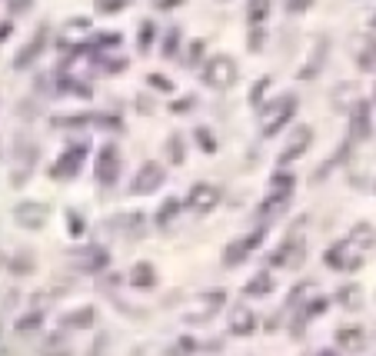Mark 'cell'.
I'll list each match as a JSON object with an SVG mask.
<instances>
[{"label":"cell","mask_w":376,"mask_h":356,"mask_svg":"<svg viewBox=\"0 0 376 356\" xmlns=\"http://www.w3.org/2000/svg\"><path fill=\"white\" fill-rule=\"evenodd\" d=\"M373 243H376L373 227H370V223H357V227L350 230L347 240L333 243L327 250V263L333 270H340V273H353V270H360L367 263V253L373 250Z\"/></svg>","instance_id":"obj_1"},{"label":"cell","mask_w":376,"mask_h":356,"mask_svg":"<svg viewBox=\"0 0 376 356\" xmlns=\"http://www.w3.org/2000/svg\"><path fill=\"white\" fill-rule=\"evenodd\" d=\"M293 114H297V97H293V94L273 97L270 104L260 110V130H263V137H277L283 127L293 120Z\"/></svg>","instance_id":"obj_2"},{"label":"cell","mask_w":376,"mask_h":356,"mask_svg":"<svg viewBox=\"0 0 376 356\" xmlns=\"http://www.w3.org/2000/svg\"><path fill=\"white\" fill-rule=\"evenodd\" d=\"M293 187H297V180H293V174H273L270 183H267V200H263L260 207V217L263 220H270V217H277V213L287 210L290 197H293Z\"/></svg>","instance_id":"obj_3"},{"label":"cell","mask_w":376,"mask_h":356,"mask_svg":"<svg viewBox=\"0 0 376 356\" xmlns=\"http://www.w3.org/2000/svg\"><path fill=\"white\" fill-rule=\"evenodd\" d=\"M200 77L207 87L213 90H230L233 84H237V77H240V70H237V60L227 57V54H217V57H210L207 64H203Z\"/></svg>","instance_id":"obj_4"},{"label":"cell","mask_w":376,"mask_h":356,"mask_svg":"<svg viewBox=\"0 0 376 356\" xmlns=\"http://www.w3.org/2000/svg\"><path fill=\"white\" fill-rule=\"evenodd\" d=\"M223 300H227L223 297V290H207V293H200V297H193L184 310V323H190V327H197V323H210V320L220 313Z\"/></svg>","instance_id":"obj_5"},{"label":"cell","mask_w":376,"mask_h":356,"mask_svg":"<svg viewBox=\"0 0 376 356\" xmlns=\"http://www.w3.org/2000/svg\"><path fill=\"white\" fill-rule=\"evenodd\" d=\"M303 257H307V250H303V220H300V227H297V233H290L287 240L273 250V257H270V263L273 267H287V270H293V267H300L303 263Z\"/></svg>","instance_id":"obj_6"},{"label":"cell","mask_w":376,"mask_h":356,"mask_svg":"<svg viewBox=\"0 0 376 356\" xmlns=\"http://www.w3.org/2000/svg\"><path fill=\"white\" fill-rule=\"evenodd\" d=\"M263 237H267V220L257 223V227H253L247 237L233 240L230 247H227V253H223V263H227V267H237V263H243V260H247V257H250V253L263 243Z\"/></svg>","instance_id":"obj_7"},{"label":"cell","mask_w":376,"mask_h":356,"mask_svg":"<svg viewBox=\"0 0 376 356\" xmlns=\"http://www.w3.org/2000/svg\"><path fill=\"white\" fill-rule=\"evenodd\" d=\"M310 144H313V130H310L307 124H297L293 127V134H290V140H287V147L280 150V167L300 160V157L310 150Z\"/></svg>","instance_id":"obj_8"},{"label":"cell","mask_w":376,"mask_h":356,"mask_svg":"<svg viewBox=\"0 0 376 356\" xmlns=\"http://www.w3.org/2000/svg\"><path fill=\"white\" fill-rule=\"evenodd\" d=\"M84 160H87V144L67 147V154H64L57 164H54L50 177H57V180H74V177H77V170L84 167Z\"/></svg>","instance_id":"obj_9"},{"label":"cell","mask_w":376,"mask_h":356,"mask_svg":"<svg viewBox=\"0 0 376 356\" xmlns=\"http://www.w3.org/2000/svg\"><path fill=\"white\" fill-rule=\"evenodd\" d=\"M107 263H110V253L104 247H80V250L70 253V267L84 270V273H100Z\"/></svg>","instance_id":"obj_10"},{"label":"cell","mask_w":376,"mask_h":356,"mask_svg":"<svg viewBox=\"0 0 376 356\" xmlns=\"http://www.w3.org/2000/svg\"><path fill=\"white\" fill-rule=\"evenodd\" d=\"M164 167L160 164H144L140 170H137V177L130 180V193H137V197H144V193H154V190H160V183H164Z\"/></svg>","instance_id":"obj_11"},{"label":"cell","mask_w":376,"mask_h":356,"mask_svg":"<svg viewBox=\"0 0 376 356\" xmlns=\"http://www.w3.org/2000/svg\"><path fill=\"white\" fill-rule=\"evenodd\" d=\"M117 174H120V150L114 144H107L97 154V180L110 187V183H117Z\"/></svg>","instance_id":"obj_12"},{"label":"cell","mask_w":376,"mask_h":356,"mask_svg":"<svg viewBox=\"0 0 376 356\" xmlns=\"http://www.w3.org/2000/svg\"><path fill=\"white\" fill-rule=\"evenodd\" d=\"M217 203H220V190L210 187V183H197L190 190V197H187V207H190L193 213H210Z\"/></svg>","instance_id":"obj_13"},{"label":"cell","mask_w":376,"mask_h":356,"mask_svg":"<svg viewBox=\"0 0 376 356\" xmlns=\"http://www.w3.org/2000/svg\"><path fill=\"white\" fill-rule=\"evenodd\" d=\"M47 34H50L47 27H40L37 34L30 37V44H27V47H24V50L17 54V60H14V67H17V70H27L30 64H34V60H37L40 54H44V47H47Z\"/></svg>","instance_id":"obj_14"},{"label":"cell","mask_w":376,"mask_h":356,"mask_svg":"<svg viewBox=\"0 0 376 356\" xmlns=\"http://www.w3.org/2000/svg\"><path fill=\"white\" fill-rule=\"evenodd\" d=\"M370 137V104L357 100L350 110V140H367Z\"/></svg>","instance_id":"obj_15"},{"label":"cell","mask_w":376,"mask_h":356,"mask_svg":"<svg viewBox=\"0 0 376 356\" xmlns=\"http://www.w3.org/2000/svg\"><path fill=\"white\" fill-rule=\"evenodd\" d=\"M14 217H17L24 227L37 230V227H44V223H47L50 207H47V203H20L17 210H14Z\"/></svg>","instance_id":"obj_16"},{"label":"cell","mask_w":376,"mask_h":356,"mask_svg":"<svg viewBox=\"0 0 376 356\" xmlns=\"http://www.w3.org/2000/svg\"><path fill=\"white\" fill-rule=\"evenodd\" d=\"M313 300H320V287L313 283V280H303V283H300V287H293V293H290V310L303 313V310H307Z\"/></svg>","instance_id":"obj_17"},{"label":"cell","mask_w":376,"mask_h":356,"mask_svg":"<svg viewBox=\"0 0 376 356\" xmlns=\"http://www.w3.org/2000/svg\"><path fill=\"white\" fill-rule=\"evenodd\" d=\"M230 330L237 333V337H250L253 330H257V320H253V310L247 307V303H240V307H233V313H230Z\"/></svg>","instance_id":"obj_18"},{"label":"cell","mask_w":376,"mask_h":356,"mask_svg":"<svg viewBox=\"0 0 376 356\" xmlns=\"http://www.w3.org/2000/svg\"><path fill=\"white\" fill-rule=\"evenodd\" d=\"M337 343L347 350V353H360V350L367 347V333H363L360 327H340L337 330Z\"/></svg>","instance_id":"obj_19"},{"label":"cell","mask_w":376,"mask_h":356,"mask_svg":"<svg viewBox=\"0 0 376 356\" xmlns=\"http://www.w3.org/2000/svg\"><path fill=\"white\" fill-rule=\"evenodd\" d=\"M34 160H37V147L34 144H20L17 147V160H14V183H20L24 177H30V167H34Z\"/></svg>","instance_id":"obj_20"},{"label":"cell","mask_w":376,"mask_h":356,"mask_svg":"<svg viewBox=\"0 0 376 356\" xmlns=\"http://www.w3.org/2000/svg\"><path fill=\"white\" fill-rule=\"evenodd\" d=\"M94 323V307H84V310H74L67 317L60 320V327L64 330H87Z\"/></svg>","instance_id":"obj_21"},{"label":"cell","mask_w":376,"mask_h":356,"mask_svg":"<svg viewBox=\"0 0 376 356\" xmlns=\"http://www.w3.org/2000/svg\"><path fill=\"white\" fill-rule=\"evenodd\" d=\"M87 30H90L87 20H70L67 27H64V34H60V44H64V47H77Z\"/></svg>","instance_id":"obj_22"},{"label":"cell","mask_w":376,"mask_h":356,"mask_svg":"<svg viewBox=\"0 0 376 356\" xmlns=\"http://www.w3.org/2000/svg\"><path fill=\"white\" fill-rule=\"evenodd\" d=\"M130 283L140 290H150L157 283V273L150 263H134V270H130Z\"/></svg>","instance_id":"obj_23"},{"label":"cell","mask_w":376,"mask_h":356,"mask_svg":"<svg viewBox=\"0 0 376 356\" xmlns=\"http://www.w3.org/2000/svg\"><path fill=\"white\" fill-rule=\"evenodd\" d=\"M337 303H340V307H347V310H360V307H363V290H360L357 283H350V287H340Z\"/></svg>","instance_id":"obj_24"},{"label":"cell","mask_w":376,"mask_h":356,"mask_svg":"<svg viewBox=\"0 0 376 356\" xmlns=\"http://www.w3.org/2000/svg\"><path fill=\"white\" fill-rule=\"evenodd\" d=\"M180 207H184V203H180V197H167V200L160 203V210H157L154 220L160 223V227H170V223H174V217L180 213Z\"/></svg>","instance_id":"obj_25"},{"label":"cell","mask_w":376,"mask_h":356,"mask_svg":"<svg viewBox=\"0 0 376 356\" xmlns=\"http://www.w3.org/2000/svg\"><path fill=\"white\" fill-rule=\"evenodd\" d=\"M357 64H360V70H367V74L376 70V37L363 40V47H360V54H357Z\"/></svg>","instance_id":"obj_26"},{"label":"cell","mask_w":376,"mask_h":356,"mask_svg":"<svg viewBox=\"0 0 376 356\" xmlns=\"http://www.w3.org/2000/svg\"><path fill=\"white\" fill-rule=\"evenodd\" d=\"M270 290H273V277H270V273H257V277L243 287V293H247V297H267Z\"/></svg>","instance_id":"obj_27"},{"label":"cell","mask_w":376,"mask_h":356,"mask_svg":"<svg viewBox=\"0 0 376 356\" xmlns=\"http://www.w3.org/2000/svg\"><path fill=\"white\" fill-rule=\"evenodd\" d=\"M270 14V0H247V20L250 24H260Z\"/></svg>","instance_id":"obj_28"},{"label":"cell","mask_w":376,"mask_h":356,"mask_svg":"<svg viewBox=\"0 0 376 356\" xmlns=\"http://www.w3.org/2000/svg\"><path fill=\"white\" fill-rule=\"evenodd\" d=\"M167 157H170V164H184V137L180 134L167 140Z\"/></svg>","instance_id":"obj_29"},{"label":"cell","mask_w":376,"mask_h":356,"mask_svg":"<svg viewBox=\"0 0 376 356\" xmlns=\"http://www.w3.org/2000/svg\"><path fill=\"white\" fill-rule=\"evenodd\" d=\"M323 54H327V44H320L317 54L310 57V64H307L303 70H300V77H313V74H317V67H323Z\"/></svg>","instance_id":"obj_30"},{"label":"cell","mask_w":376,"mask_h":356,"mask_svg":"<svg viewBox=\"0 0 376 356\" xmlns=\"http://www.w3.org/2000/svg\"><path fill=\"white\" fill-rule=\"evenodd\" d=\"M94 4L100 14H120V10H127L134 0H94Z\"/></svg>","instance_id":"obj_31"},{"label":"cell","mask_w":376,"mask_h":356,"mask_svg":"<svg viewBox=\"0 0 376 356\" xmlns=\"http://www.w3.org/2000/svg\"><path fill=\"white\" fill-rule=\"evenodd\" d=\"M154 34H157L154 24H150V20H144V27H140V40H137V47L144 50V54L154 47Z\"/></svg>","instance_id":"obj_32"},{"label":"cell","mask_w":376,"mask_h":356,"mask_svg":"<svg viewBox=\"0 0 376 356\" xmlns=\"http://www.w3.org/2000/svg\"><path fill=\"white\" fill-rule=\"evenodd\" d=\"M67 230H70V237H80V233L87 230V223H84V217H80L77 210H67Z\"/></svg>","instance_id":"obj_33"},{"label":"cell","mask_w":376,"mask_h":356,"mask_svg":"<svg viewBox=\"0 0 376 356\" xmlns=\"http://www.w3.org/2000/svg\"><path fill=\"white\" fill-rule=\"evenodd\" d=\"M177 44H180V30L170 27V30H167V37H164V57H174Z\"/></svg>","instance_id":"obj_34"},{"label":"cell","mask_w":376,"mask_h":356,"mask_svg":"<svg viewBox=\"0 0 376 356\" xmlns=\"http://www.w3.org/2000/svg\"><path fill=\"white\" fill-rule=\"evenodd\" d=\"M197 140H200L203 154H213V150H217V140L210 137V130H207V127H200V130H197Z\"/></svg>","instance_id":"obj_35"},{"label":"cell","mask_w":376,"mask_h":356,"mask_svg":"<svg viewBox=\"0 0 376 356\" xmlns=\"http://www.w3.org/2000/svg\"><path fill=\"white\" fill-rule=\"evenodd\" d=\"M147 84H150V87H157L160 94H174V84H170L167 77H160V74H150V77H147Z\"/></svg>","instance_id":"obj_36"},{"label":"cell","mask_w":376,"mask_h":356,"mask_svg":"<svg viewBox=\"0 0 376 356\" xmlns=\"http://www.w3.org/2000/svg\"><path fill=\"white\" fill-rule=\"evenodd\" d=\"M140 223H144V217H140V213L127 217V233H130V237H144V227H140Z\"/></svg>","instance_id":"obj_37"},{"label":"cell","mask_w":376,"mask_h":356,"mask_svg":"<svg viewBox=\"0 0 376 356\" xmlns=\"http://www.w3.org/2000/svg\"><path fill=\"white\" fill-rule=\"evenodd\" d=\"M187 353H193V340H177L174 347H170V356H187Z\"/></svg>","instance_id":"obj_38"},{"label":"cell","mask_w":376,"mask_h":356,"mask_svg":"<svg viewBox=\"0 0 376 356\" xmlns=\"http://www.w3.org/2000/svg\"><path fill=\"white\" fill-rule=\"evenodd\" d=\"M267 87H270V77H260L257 84H253V94H250L253 104H260V100H263V90H267Z\"/></svg>","instance_id":"obj_39"},{"label":"cell","mask_w":376,"mask_h":356,"mask_svg":"<svg viewBox=\"0 0 376 356\" xmlns=\"http://www.w3.org/2000/svg\"><path fill=\"white\" fill-rule=\"evenodd\" d=\"M200 54H203V44L197 40V44L190 47V57H187V64H190V67H197V60H200Z\"/></svg>","instance_id":"obj_40"},{"label":"cell","mask_w":376,"mask_h":356,"mask_svg":"<svg viewBox=\"0 0 376 356\" xmlns=\"http://www.w3.org/2000/svg\"><path fill=\"white\" fill-rule=\"evenodd\" d=\"M154 7H160V10H174V7H180L184 0H150Z\"/></svg>","instance_id":"obj_41"},{"label":"cell","mask_w":376,"mask_h":356,"mask_svg":"<svg viewBox=\"0 0 376 356\" xmlns=\"http://www.w3.org/2000/svg\"><path fill=\"white\" fill-rule=\"evenodd\" d=\"M263 47V34H260V30H253V34H250V50H260Z\"/></svg>","instance_id":"obj_42"},{"label":"cell","mask_w":376,"mask_h":356,"mask_svg":"<svg viewBox=\"0 0 376 356\" xmlns=\"http://www.w3.org/2000/svg\"><path fill=\"white\" fill-rule=\"evenodd\" d=\"M287 7L300 14V10H307V7H310V0H287Z\"/></svg>","instance_id":"obj_43"},{"label":"cell","mask_w":376,"mask_h":356,"mask_svg":"<svg viewBox=\"0 0 376 356\" xmlns=\"http://www.w3.org/2000/svg\"><path fill=\"white\" fill-rule=\"evenodd\" d=\"M30 4H34V0H14L10 7H14V10H17V14H20V10H24V7H30Z\"/></svg>","instance_id":"obj_44"},{"label":"cell","mask_w":376,"mask_h":356,"mask_svg":"<svg viewBox=\"0 0 376 356\" xmlns=\"http://www.w3.org/2000/svg\"><path fill=\"white\" fill-rule=\"evenodd\" d=\"M7 34H10V24H0V40L7 37Z\"/></svg>","instance_id":"obj_45"},{"label":"cell","mask_w":376,"mask_h":356,"mask_svg":"<svg viewBox=\"0 0 376 356\" xmlns=\"http://www.w3.org/2000/svg\"><path fill=\"white\" fill-rule=\"evenodd\" d=\"M47 356H70V353H67V350H57V353H54V350H50Z\"/></svg>","instance_id":"obj_46"},{"label":"cell","mask_w":376,"mask_h":356,"mask_svg":"<svg viewBox=\"0 0 376 356\" xmlns=\"http://www.w3.org/2000/svg\"><path fill=\"white\" fill-rule=\"evenodd\" d=\"M317 356H333V353H330V350H323V353H317Z\"/></svg>","instance_id":"obj_47"},{"label":"cell","mask_w":376,"mask_h":356,"mask_svg":"<svg viewBox=\"0 0 376 356\" xmlns=\"http://www.w3.org/2000/svg\"><path fill=\"white\" fill-rule=\"evenodd\" d=\"M373 27H376V17H373Z\"/></svg>","instance_id":"obj_48"}]
</instances>
